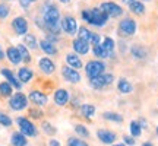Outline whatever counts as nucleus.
I'll return each mask as SVG.
<instances>
[{"label": "nucleus", "mask_w": 158, "mask_h": 146, "mask_svg": "<svg viewBox=\"0 0 158 146\" xmlns=\"http://www.w3.org/2000/svg\"><path fill=\"white\" fill-rule=\"evenodd\" d=\"M43 19H44V26L50 31V34H59L62 26H60V13H59V9L56 6H45L44 12H43Z\"/></svg>", "instance_id": "obj_1"}, {"label": "nucleus", "mask_w": 158, "mask_h": 146, "mask_svg": "<svg viewBox=\"0 0 158 146\" xmlns=\"http://www.w3.org/2000/svg\"><path fill=\"white\" fill-rule=\"evenodd\" d=\"M82 18H84V21H86L89 25H94V26H104L108 21V16L100 7H92V9L84 10Z\"/></svg>", "instance_id": "obj_2"}, {"label": "nucleus", "mask_w": 158, "mask_h": 146, "mask_svg": "<svg viewBox=\"0 0 158 146\" xmlns=\"http://www.w3.org/2000/svg\"><path fill=\"white\" fill-rule=\"evenodd\" d=\"M85 73H86V76L89 79L98 78V76L106 73V64L101 60H91L85 66Z\"/></svg>", "instance_id": "obj_3"}, {"label": "nucleus", "mask_w": 158, "mask_h": 146, "mask_svg": "<svg viewBox=\"0 0 158 146\" xmlns=\"http://www.w3.org/2000/svg\"><path fill=\"white\" fill-rule=\"evenodd\" d=\"M16 123H18V126H19V130H21V133H22L23 136H27V137H35V136L38 135L37 127L34 126V123H31V121H29L28 118L18 117Z\"/></svg>", "instance_id": "obj_4"}, {"label": "nucleus", "mask_w": 158, "mask_h": 146, "mask_svg": "<svg viewBox=\"0 0 158 146\" xmlns=\"http://www.w3.org/2000/svg\"><path fill=\"white\" fill-rule=\"evenodd\" d=\"M9 107L13 110V111H22L28 107V98L25 94L22 92H16L10 96L9 99Z\"/></svg>", "instance_id": "obj_5"}, {"label": "nucleus", "mask_w": 158, "mask_h": 146, "mask_svg": "<svg viewBox=\"0 0 158 146\" xmlns=\"http://www.w3.org/2000/svg\"><path fill=\"white\" fill-rule=\"evenodd\" d=\"M89 82H91V86H92V88H95V89H102V88H106V86L113 83L114 76L111 73H104V75L98 76V78L89 79Z\"/></svg>", "instance_id": "obj_6"}, {"label": "nucleus", "mask_w": 158, "mask_h": 146, "mask_svg": "<svg viewBox=\"0 0 158 146\" xmlns=\"http://www.w3.org/2000/svg\"><path fill=\"white\" fill-rule=\"evenodd\" d=\"M100 9H101L108 18L110 16H113V18L120 16V15L123 13V9H122L117 3H114V2H104V3H101Z\"/></svg>", "instance_id": "obj_7"}, {"label": "nucleus", "mask_w": 158, "mask_h": 146, "mask_svg": "<svg viewBox=\"0 0 158 146\" xmlns=\"http://www.w3.org/2000/svg\"><path fill=\"white\" fill-rule=\"evenodd\" d=\"M79 37L78 38L81 39H85L88 44H92V45H97L100 44V35L97 34V32H92V31H89L88 28H85V26H81L79 28Z\"/></svg>", "instance_id": "obj_8"}, {"label": "nucleus", "mask_w": 158, "mask_h": 146, "mask_svg": "<svg viewBox=\"0 0 158 146\" xmlns=\"http://www.w3.org/2000/svg\"><path fill=\"white\" fill-rule=\"evenodd\" d=\"M60 26L64 32H68L69 35H73L76 34L78 31V23H76V19L73 16H64L60 21Z\"/></svg>", "instance_id": "obj_9"}, {"label": "nucleus", "mask_w": 158, "mask_h": 146, "mask_svg": "<svg viewBox=\"0 0 158 146\" xmlns=\"http://www.w3.org/2000/svg\"><path fill=\"white\" fill-rule=\"evenodd\" d=\"M97 137H98V140L106 143V145H113L116 142V139H117V135L114 132H111V130L100 129L97 132Z\"/></svg>", "instance_id": "obj_10"}, {"label": "nucleus", "mask_w": 158, "mask_h": 146, "mask_svg": "<svg viewBox=\"0 0 158 146\" xmlns=\"http://www.w3.org/2000/svg\"><path fill=\"white\" fill-rule=\"evenodd\" d=\"M118 29H120V32L124 35H133L136 32V22L133 19H130V18H126V19H123V21L120 22Z\"/></svg>", "instance_id": "obj_11"}, {"label": "nucleus", "mask_w": 158, "mask_h": 146, "mask_svg": "<svg viewBox=\"0 0 158 146\" xmlns=\"http://www.w3.org/2000/svg\"><path fill=\"white\" fill-rule=\"evenodd\" d=\"M29 101L32 102L34 105H37V107H44L45 104L48 102V98H47V95L45 94H43V92H40V91H31L29 92Z\"/></svg>", "instance_id": "obj_12"}, {"label": "nucleus", "mask_w": 158, "mask_h": 146, "mask_svg": "<svg viewBox=\"0 0 158 146\" xmlns=\"http://www.w3.org/2000/svg\"><path fill=\"white\" fill-rule=\"evenodd\" d=\"M12 26H13V29H15V32L18 35H27V32H28V22L22 16L15 18L13 22H12Z\"/></svg>", "instance_id": "obj_13"}, {"label": "nucleus", "mask_w": 158, "mask_h": 146, "mask_svg": "<svg viewBox=\"0 0 158 146\" xmlns=\"http://www.w3.org/2000/svg\"><path fill=\"white\" fill-rule=\"evenodd\" d=\"M62 75H63V78H64V80H68L70 83H78L79 80H81V75H79L78 70L69 67V66H64L62 69Z\"/></svg>", "instance_id": "obj_14"}, {"label": "nucleus", "mask_w": 158, "mask_h": 146, "mask_svg": "<svg viewBox=\"0 0 158 146\" xmlns=\"http://www.w3.org/2000/svg\"><path fill=\"white\" fill-rule=\"evenodd\" d=\"M38 66H40V70L44 73V75H51V73H54V70H56V64H54V62L50 60L48 57L40 59Z\"/></svg>", "instance_id": "obj_15"}, {"label": "nucleus", "mask_w": 158, "mask_h": 146, "mask_svg": "<svg viewBox=\"0 0 158 146\" xmlns=\"http://www.w3.org/2000/svg\"><path fill=\"white\" fill-rule=\"evenodd\" d=\"M72 47H73L75 54H81V56H84V54H86V53L89 51V44H88L85 39H81V38L73 39Z\"/></svg>", "instance_id": "obj_16"}, {"label": "nucleus", "mask_w": 158, "mask_h": 146, "mask_svg": "<svg viewBox=\"0 0 158 146\" xmlns=\"http://www.w3.org/2000/svg\"><path fill=\"white\" fill-rule=\"evenodd\" d=\"M69 92L66 89H63V88H60V89H57L56 92H54V102H56L59 107H63V105H66L69 102Z\"/></svg>", "instance_id": "obj_17"}, {"label": "nucleus", "mask_w": 158, "mask_h": 146, "mask_svg": "<svg viewBox=\"0 0 158 146\" xmlns=\"http://www.w3.org/2000/svg\"><path fill=\"white\" fill-rule=\"evenodd\" d=\"M2 75H3V76L7 79L6 82H7V83H10L12 88H16V89L21 91V88H22V83L19 82V79H18L16 76H15V75H13V73L9 70V69H2Z\"/></svg>", "instance_id": "obj_18"}, {"label": "nucleus", "mask_w": 158, "mask_h": 146, "mask_svg": "<svg viewBox=\"0 0 158 146\" xmlns=\"http://www.w3.org/2000/svg\"><path fill=\"white\" fill-rule=\"evenodd\" d=\"M66 62H68L69 67L75 69V70H79V69L84 66L82 60H81V59L78 57V54H75V53H69L68 56H66Z\"/></svg>", "instance_id": "obj_19"}, {"label": "nucleus", "mask_w": 158, "mask_h": 146, "mask_svg": "<svg viewBox=\"0 0 158 146\" xmlns=\"http://www.w3.org/2000/svg\"><path fill=\"white\" fill-rule=\"evenodd\" d=\"M34 78V72L29 67H21L19 72H18V79L21 83H28L31 82V79Z\"/></svg>", "instance_id": "obj_20"}, {"label": "nucleus", "mask_w": 158, "mask_h": 146, "mask_svg": "<svg viewBox=\"0 0 158 146\" xmlns=\"http://www.w3.org/2000/svg\"><path fill=\"white\" fill-rule=\"evenodd\" d=\"M40 47H41V50L44 51L45 54H48V56H56L57 54V48L56 45L50 43L48 39H41L40 41Z\"/></svg>", "instance_id": "obj_21"}, {"label": "nucleus", "mask_w": 158, "mask_h": 146, "mask_svg": "<svg viewBox=\"0 0 158 146\" xmlns=\"http://www.w3.org/2000/svg\"><path fill=\"white\" fill-rule=\"evenodd\" d=\"M6 56L9 59V62L12 64H19V63L22 62V59H21V54H19V51H18L16 47H9L7 51H6Z\"/></svg>", "instance_id": "obj_22"}, {"label": "nucleus", "mask_w": 158, "mask_h": 146, "mask_svg": "<svg viewBox=\"0 0 158 146\" xmlns=\"http://www.w3.org/2000/svg\"><path fill=\"white\" fill-rule=\"evenodd\" d=\"M12 146H27V136H23L21 132H15L10 137Z\"/></svg>", "instance_id": "obj_23"}, {"label": "nucleus", "mask_w": 158, "mask_h": 146, "mask_svg": "<svg viewBox=\"0 0 158 146\" xmlns=\"http://www.w3.org/2000/svg\"><path fill=\"white\" fill-rule=\"evenodd\" d=\"M117 89L122 92V94H130L132 91H133V86H132V83H130L127 79L122 78L120 80H118L117 83Z\"/></svg>", "instance_id": "obj_24"}, {"label": "nucleus", "mask_w": 158, "mask_h": 146, "mask_svg": "<svg viewBox=\"0 0 158 146\" xmlns=\"http://www.w3.org/2000/svg\"><path fill=\"white\" fill-rule=\"evenodd\" d=\"M81 114L84 116L85 118H92L94 114H95V107L92 104H84L81 107Z\"/></svg>", "instance_id": "obj_25"}, {"label": "nucleus", "mask_w": 158, "mask_h": 146, "mask_svg": "<svg viewBox=\"0 0 158 146\" xmlns=\"http://www.w3.org/2000/svg\"><path fill=\"white\" fill-rule=\"evenodd\" d=\"M132 56L135 59H145L147 57V48L142 45H133L132 47Z\"/></svg>", "instance_id": "obj_26"}, {"label": "nucleus", "mask_w": 158, "mask_h": 146, "mask_svg": "<svg viewBox=\"0 0 158 146\" xmlns=\"http://www.w3.org/2000/svg\"><path fill=\"white\" fill-rule=\"evenodd\" d=\"M114 44H116V43H114V39L113 38H110V37H106V38H104V41H102V47H104V50L107 51V54L110 57L113 56V51H114Z\"/></svg>", "instance_id": "obj_27"}, {"label": "nucleus", "mask_w": 158, "mask_h": 146, "mask_svg": "<svg viewBox=\"0 0 158 146\" xmlns=\"http://www.w3.org/2000/svg\"><path fill=\"white\" fill-rule=\"evenodd\" d=\"M129 7H130V10H132V13H135V15H143V13H145V6H143L142 2L135 0Z\"/></svg>", "instance_id": "obj_28"}, {"label": "nucleus", "mask_w": 158, "mask_h": 146, "mask_svg": "<svg viewBox=\"0 0 158 146\" xmlns=\"http://www.w3.org/2000/svg\"><path fill=\"white\" fill-rule=\"evenodd\" d=\"M92 53H94V56L98 57V59H107V57H110L107 54V51L104 50V47L101 45V43L92 47Z\"/></svg>", "instance_id": "obj_29"}, {"label": "nucleus", "mask_w": 158, "mask_h": 146, "mask_svg": "<svg viewBox=\"0 0 158 146\" xmlns=\"http://www.w3.org/2000/svg\"><path fill=\"white\" fill-rule=\"evenodd\" d=\"M102 117L108 120V121H114V123H122L123 121V117L118 114V112H111V111H107L102 114Z\"/></svg>", "instance_id": "obj_30"}, {"label": "nucleus", "mask_w": 158, "mask_h": 146, "mask_svg": "<svg viewBox=\"0 0 158 146\" xmlns=\"http://www.w3.org/2000/svg\"><path fill=\"white\" fill-rule=\"evenodd\" d=\"M18 48V51H19V54H21V59H22V62H25V63H29L31 62V56H29V51H28V48L25 47V45H18L16 47Z\"/></svg>", "instance_id": "obj_31"}, {"label": "nucleus", "mask_w": 158, "mask_h": 146, "mask_svg": "<svg viewBox=\"0 0 158 146\" xmlns=\"http://www.w3.org/2000/svg\"><path fill=\"white\" fill-rule=\"evenodd\" d=\"M12 92H13V88L10 83H7V82L0 83V95L2 96H12Z\"/></svg>", "instance_id": "obj_32"}, {"label": "nucleus", "mask_w": 158, "mask_h": 146, "mask_svg": "<svg viewBox=\"0 0 158 146\" xmlns=\"http://www.w3.org/2000/svg\"><path fill=\"white\" fill-rule=\"evenodd\" d=\"M129 127H130V135H132V137H139V136H141L142 127L138 121H132Z\"/></svg>", "instance_id": "obj_33"}, {"label": "nucleus", "mask_w": 158, "mask_h": 146, "mask_svg": "<svg viewBox=\"0 0 158 146\" xmlns=\"http://www.w3.org/2000/svg\"><path fill=\"white\" fill-rule=\"evenodd\" d=\"M73 129H75V132L78 133L79 137H89V130L86 129L84 124H76Z\"/></svg>", "instance_id": "obj_34"}, {"label": "nucleus", "mask_w": 158, "mask_h": 146, "mask_svg": "<svg viewBox=\"0 0 158 146\" xmlns=\"http://www.w3.org/2000/svg\"><path fill=\"white\" fill-rule=\"evenodd\" d=\"M23 43L27 44V48H37V38H35L34 35L31 34H27L25 35V39H23Z\"/></svg>", "instance_id": "obj_35"}, {"label": "nucleus", "mask_w": 158, "mask_h": 146, "mask_svg": "<svg viewBox=\"0 0 158 146\" xmlns=\"http://www.w3.org/2000/svg\"><path fill=\"white\" fill-rule=\"evenodd\" d=\"M68 146H89L85 140L78 139V137H69L68 139Z\"/></svg>", "instance_id": "obj_36"}, {"label": "nucleus", "mask_w": 158, "mask_h": 146, "mask_svg": "<svg viewBox=\"0 0 158 146\" xmlns=\"http://www.w3.org/2000/svg\"><path fill=\"white\" fill-rule=\"evenodd\" d=\"M0 124L2 126H5V127H10L12 126V118L7 116V114H5V112L0 111Z\"/></svg>", "instance_id": "obj_37"}, {"label": "nucleus", "mask_w": 158, "mask_h": 146, "mask_svg": "<svg viewBox=\"0 0 158 146\" xmlns=\"http://www.w3.org/2000/svg\"><path fill=\"white\" fill-rule=\"evenodd\" d=\"M43 130H44L48 136H54V135H56V132H57L56 127H54V126H51L50 123H47V121H44V123H43Z\"/></svg>", "instance_id": "obj_38"}, {"label": "nucleus", "mask_w": 158, "mask_h": 146, "mask_svg": "<svg viewBox=\"0 0 158 146\" xmlns=\"http://www.w3.org/2000/svg\"><path fill=\"white\" fill-rule=\"evenodd\" d=\"M9 15V7L3 3H0V19H6Z\"/></svg>", "instance_id": "obj_39"}, {"label": "nucleus", "mask_w": 158, "mask_h": 146, "mask_svg": "<svg viewBox=\"0 0 158 146\" xmlns=\"http://www.w3.org/2000/svg\"><path fill=\"white\" fill-rule=\"evenodd\" d=\"M29 114H31L34 118H41L43 117V111H41V110H37V108H31V110H29Z\"/></svg>", "instance_id": "obj_40"}, {"label": "nucleus", "mask_w": 158, "mask_h": 146, "mask_svg": "<svg viewBox=\"0 0 158 146\" xmlns=\"http://www.w3.org/2000/svg\"><path fill=\"white\" fill-rule=\"evenodd\" d=\"M123 143L126 146H133V145H135V139H133L132 136H124V137H123Z\"/></svg>", "instance_id": "obj_41"}, {"label": "nucleus", "mask_w": 158, "mask_h": 146, "mask_svg": "<svg viewBox=\"0 0 158 146\" xmlns=\"http://www.w3.org/2000/svg\"><path fill=\"white\" fill-rule=\"evenodd\" d=\"M48 145H50V146H60V142L56 140V139H50Z\"/></svg>", "instance_id": "obj_42"}, {"label": "nucleus", "mask_w": 158, "mask_h": 146, "mask_svg": "<svg viewBox=\"0 0 158 146\" xmlns=\"http://www.w3.org/2000/svg\"><path fill=\"white\" fill-rule=\"evenodd\" d=\"M19 2H21V5H22V7H23V9H27V7H28V6H29V3H31L29 0H19Z\"/></svg>", "instance_id": "obj_43"}, {"label": "nucleus", "mask_w": 158, "mask_h": 146, "mask_svg": "<svg viewBox=\"0 0 158 146\" xmlns=\"http://www.w3.org/2000/svg\"><path fill=\"white\" fill-rule=\"evenodd\" d=\"M5 53H3V50H2V47H0V60H3V59H5Z\"/></svg>", "instance_id": "obj_44"}, {"label": "nucleus", "mask_w": 158, "mask_h": 146, "mask_svg": "<svg viewBox=\"0 0 158 146\" xmlns=\"http://www.w3.org/2000/svg\"><path fill=\"white\" fill-rule=\"evenodd\" d=\"M133 2H135V0H123V3H126V5H132V3H133Z\"/></svg>", "instance_id": "obj_45"}, {"label": "nucleus", "mask_w": 158, "mask_h": 146, "mask_svg": "<svg viewBox=\"0 0 158 146\" xmlns=\"http://www.w3.org/2000/svg\"><path fill=\"white\" fill-rule=\"evenodd\" d=\"M142 146H154L152 142H145V143H142Z\"/></svg>", "instance_id": "obj_46"}, {"label": "nucleus", "mask_w": 158, "mask_h": 146, "mask_svg": "<svg viewBox=\"0 0 158 146\" xmlns=\"http://www.w3.org/2000/svg\"><path fill=\"white\" fill-rule=\"evenodd\" d=\"M111 146H126V145H124V143H113Z\"/></svg>", "instance_id": "obj_47"}, {"label": "nucleus", "mask_w": 158, "mask_h": 146, "mask_svg": "<svg viewBox=\"0 0 158 146\" xmlns=\"http://www.w3.org/2000/svg\"><path fill=\"white\" fill-rule=\"evenodd\" d=\"M60 2H62V3H69L70 0H60Z\"/></svg>", "instance_id": "obj_48"}, {"label": "nucleus", "mask_w": 158, "mask_h": 146, "mask_svg": "<svg viewBox=\"0 0 158 146\" xmlns=\"http://www.w3.org/2000/svg\"><path fill=\"white\" fill-rule=\"evenodd\" d=\"M155 132H157V135H158V126H157V130H155Z\"/></svg>", "instance_id": "obj_49"}, {"label": "nucleus", "mask_w": 158, "mask_h": 146, "mask_svg": "<svg viewBox=\"0 0 158 146\" xmlns=\"http://www.w3.org/2000/svg\"><path fill=\"white\" fill-rule=\"evenodd\" d=\"M29 2H37V0H29Z\"/></svg>", "instance_id": "obj_50"}]
</instances>
